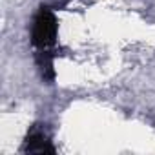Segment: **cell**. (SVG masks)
<instances>
[{"label": "cell", "mask_w": 155, "mask_h": 155, "mask_svg": "<svg viewBox=\"0 0 155 155\" xmlns=\"http://www.w3.org/2000/svg\"><path fill=\"white\" fill-rule=\"evenodd\" d=\"M57 35V18L51 9L42 8L35 17L33 24V44L38 48H46L55 40Z\"/></svg>", "instance_id": "cell-1"}, {"label": "cell", "mask_w": 155, "mask_h": 155, "mask_svg": "<svg viewBox=\"0 0 155 155\" xmlns=\"http://www.w3.org/2000/svg\"><path fill=\"white\" fill-rule=\"evenodd\" d=\"M28 151H35V153H53V146L49 144L48 137L42 133V131H33L29 137H28V146H26Z\"/></svg>", "instance_id": "cell-2"}]
</instances>
